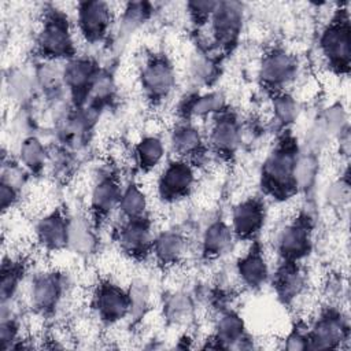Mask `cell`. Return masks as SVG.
<instances>
[{"label": "cell", "instance_id": "cell-1", "mask_svg": "<svg viewBox=\"0 0 351 351\" xmlns=\"http://www.w3.org/2000/svg\"><path fill=\"white\" fill-rule=\"evenodd\" d=\"M299 155V144L293 136L287 133L277 140L261 170V188L265 195L284 202L299 191L295 181Z\"/></svg>", "mask_w": 351, "mask_h": 351}, {"label": "cell", "instance_id": "cell-2", "mask_svg": "<svg viewBox=\"0 0 351 351\" xmlns=\"http://www.w3.org/2000/svg\"><path fill=\"white\" fill-rule=\"evenodd\" d=\"M36 52L44 62H67L77 56L71 23L62 10L52 7L44 12L36 37Z\"/></svg>", "mask_w": 351, "mask_h": 351}, {"label": "cell", "instance_id": "cell-3", "mask_svg": "<svg viewBox=\"0 0 351 351\" xmlns=\"http://www.w3.org/2000/svg\"><path fill=\"white\" fill-rule=\"evenodd\" d=\"M347 10H337L319 36V49L328 66L347 74L351 63V33Z\"/></svg>", "mask_w": 351, "mask_h": 351}, {"label": "cell", "instance_id": "cell-4", "mask_svg": "<svg viewBox=\"0 0 351 351\" xmlns=\"http://www.w3.org/2000/svg\"><path fill=\"white\" fill-rule=\"evenodd\" d=\"M90 308L103 326L117 325L130 317L129 291L111 280H101L92 292Z\"/></svg>", "mask_w": 351, "mask_h": 351}, {"label": "cell", "instance_id": "cell-5", "mask_svg": "<svg viewBox=\"0 0 351 351\" xmlns=\"http://www.w3.org/2000/svg\"><path fill=\"white\" fill-rule=\"evenodd\" d=\"M348 339V318L339 308L325 307L308 325L307 350H336Z\"/></svg>", "mask_w": 351, "mask_h": 351}, {"label": "cell", "instance_id": "cell-6", "mask_svg": "<svg viewBox=\"0 0 351 351\" xmlns=\"http://www.w3.org/2000/svg\"><path fill=\"white\" fill-rule=\"evenodd\" d=\"M313 218L307 213H300L292 218L278 232L276 251L280 261L302 262L313 250Z\"/></svg>", "mask_w": 351, "mask_h": 351}, {"label": "cell", "instance_id": "cell-7", "mask_svg": "<svg viewBox=\"0 0 351 351\" xmlns=\"http://www.w3.org/2000/svg\"><path fill=\"white\" fill-rule=\"evenodd\" d=\"M66 295V276L58 270L36 273L29 285V303L33 311L49 318L56 314Z\"/></svg>", "mask_w": 351, "mask_h": 351}, {"label": "cell", "instance_id": "cell-8", "mask_svg": "<svg viewBox=\"0 0 351 351\" xmlns=\"http://www.w3.org/2000/svg\"><path fill=\"white\" fill-rule=\"evenodd\" d=\"M140 86L151 104L165 101L176 88V70L171 60L163 53L151 55L141 67Z\"/></svg>", "mask_w": 351, "mask_h": 351}, {"label": "cell", "instance_id": "cell-9", "mask_svg": "<svg viewBox=\"0 0 351 351\" xmlns=\"http://www.w3.org/2000/svg\"><path fill=\"white\" fill-rule=\"evenodd\" d=\"M196 184V169L188 160H169L156 181V192L163 203H176L191 195Z\"/></svg>", "mask_w": 351, "mask_h": 351}, {"label": "cell", "instance_id": "cell-10", "mask_svg": "<svg viewBox=\"0 0 351 351\" xmlns=\"http://www.w3.org/2000/svg\"><path fill=\"white\" fill-rule=\"evenodd\" d=\"M244 21V5L237 1H217L210 18L214 44L222 51H230L239 41Z\"/></svg>", "mask_w": 351, "mask_h": 351}, {"label": "cell", "instance_id": "cell-11", "mask_svg": "<svg viewBox=\"0 0 351 351\" xmlns=\"http://www.w3.org/2000/svg\"><path fill=\"white\" fill-rule=\"evenodd\" d=\"M77 10V29L82 40L88 44L101 43L110 33L114 21L112 8L106 1H80Z\"/></svg>", "mask_w": 351, "mask_h": 351}, {"label": "cell", "instance_id": "cell-12", "mask_svg": "<svg viewBox=\"0 0 351 351\" xmlns=\"http://www.w3.org/2000/svg\"><path fill=\"white\" fill-rule=\"evenodd\" d=\"M206 348H222V350H248L254 348V340L245 330L243 317L232 310H219L218 318L214 324V332L210 336V343Z\"/></svg>", "mask_w": 351, "mask_h": 351}, {"label": "cell", "instance_id": "cell-13", "mask_svg": "<svg viewBox=\"0 0 351 351\" xmlns=\"http://www.w3.org/2000/svg\"><path fill=\"white\" fill-rule=\"evenodd\" d=\"M243 138V128L237 115L225 108L211 117L207 143L213 152L222 159H230L237 152Z\"/></svg>", "mask_w": 351, "mask_h": 351}, {"label": "cell", "instance_id": "cell-14", "mask_svg": "<svg viewBox=\"0 0 351 351\" xmlns=\"http://www.w3.org/2000/svg\"><path fill=\"white\" fill-rule=\"evenodd\" d=\"M155 233L148 215L134 219H123L118 229L119 250L133 261H144L151 255Z\"/></svg>", "mask_w": 351, "mask_h": 351}, {"label": "cell", "instance_id": "cell-15", "mask_svg": "<svg viewBox=\"0 0 351 351\" xmlns=\"http://www.w3.org/2000/svg\"><path fill=\"white\" fill-rule=\"evenodd\" d=\"M298 74L296 58L284 48H271L267 51L259 66V78L265 88L274 93L284 92Z\"/></svg>", "mask_w": 351, "mask_h": 351}, {"label": "cell", "instance_id": "cell-16", "mask_svg": "<svg viewBox=\"0 0 351 351\" xmlns=\"http://www.w3.org/2000/svg\"><path fill=\"white\" fill-rule=\"evenodd\" d=\"M266 222V204L259 196H251L236 203L230 213V228L237 240L254 241Z\"/></svg>", "mask_w": 351, "mask_h": 351}, {"label": "cell", "instance_id": "cell-17", "mask_svg": "<svg viewBox=\"0 0 351 351\" xmlns=\"http://www.w3.org/2000/svg\"><path fill=\"white\" fill-rule=\"evenodd\" d=\"M122 189L123 186L114 171H106L97 177L96 182L92 186L89 197L90 221L93 222L96 229L115 210H118Z\"/></svg>", "mask_w": 351, "mask_h": 351}, {"label": "cell", "instance_id": "cell-18", "mask_svg": "<svg viewBox=\"0 0 351 351\" xmlns=\"http://www.w3.org/2000/svg\"><path fill=\"white\" fill-rule=\"evenodd\" d=\"M99 70L97 63L88 56H75L64 62L63 85L69 90L71 103L75 108L85 104Z\"/></svg>", "mask_w": 351, "mask_h": 351}, {"label": "cell", "instance_id": "cell-19", "mask_svg": "<svg viewBox=\"0 0 351 351\" xmlns=\"http://www.w3.org/2000/svg\"><path fill=\"white\" fill-rule=\"evenodd\" d=\"M70 217L60 208L44 214L34 226L37 244L47 252H58L69 248Z\"/></svg>", "mask_w": 351, "mask_h": 351}, {"label": "cell", "instance_id": "cell-20", "mask_svg": "<svg viewBox=\"0 0 351 351\" xmlns=\"http://www.w3.org/2000/svg\"><path fill=\"white\" fill-rule=\"evenodd\" d=\"M234 271L239 281L248 289H261L270 278V267L266 259L265 250L258 240L251 241L250 248L244 252L234 265Z\"/></svg>", "mask_w": 351, "mask_h": 351}, {"label": "cell", "instance_id": "cell-21", "mask_svg": "<svg viewBox=\"0 0 351 351\" xmlns=\"http://www.w3.org/2000/svg\"><path fill=\"white\" fill-rule=\"evenodd\" d=\"M271 285L280 302L292 304L304 292L307 274L300 262L280 261L271 276Z\"/></svg>", "mask_w": 351, "mask_h": 351}, {"label": "cell", "instance_id": "cell-22", "mask_svg": "<svg viewBox=\"0 0 351 351\" xmlns=\"http://www.w3.org/2000/svg\"><path fill=\"white\" fill-rule=\"evenodd\" d=\"M170 148L176 158L191 162L196 166V162L203 158L206 151V140L191 121H181L170 133Z\"/></svg>", "mask_w": 351, "mask_h": 351}, {"label": "cell", "instance_id": "cell-23", "mask_svg": "<svg viewBox=\"0 0 351 351\" xmlns=\"http://www.w3.org/2000/svg\"><path fill=\"white\" fill-rule=\"evenodd\" d=\"M226 107V97L219 90H211L206 93H192L180 103V115L184 121L195 118L214 117L223 111Z\"/></svg>", "mask_w": 351, "mask_h": 351}, {"label": "cell", "instance_id": "cell-24", "mask_svg": "<svg viewBox=\"0 0 351 351\" xmlns=\"http://www.w3.org/2000/svg\"><path fill=\"white\" fill-rule=\"evenodd\" d=\"M186 251V240L177 230H163L155 234L151 255L162 267H171L180 263Z\"/></svg>", "mask_w": 351, "mask_h": 351}, {"label": "cell", "instance_id": "cell-25", "mask_svg": "<svg viewBox=\"0 0 351 351\" xmlns=\"http://www.w3.org/2000/svg\"><path fill=\"white\" fill-rule=\"evenodd\" d=\"M232 228L223 219H215L207 225L200 240V252L204 259H217L226 254L234 241Z\"/></svg>", "mask_w": 351, "mask_h": 351}, {"label": "cell", "instance_id": "cell-26", "mask_svg": "<svg viewBox=\"0 0 351 351\" xmlns=\"http://www.w3.org/2000/svg\"><path fill=\"white\" fill-rule=\"evenodd\" d=\"M27 271V262L23 258H4L0 273V296L1 304H10L14 302L23 277Z\"/></svg>", "mask_w": 351, "mask_h": 351}, {"label": "cell", "instance_id": "cell-27", "mask_svg": "<svg viewBox=\"0 0 351 351\" xmlns=\"http://www.w3.org/2000/svg\"><path fill=\"white\" fill-rule=\"evenodd\" d=\"M166 147L159 136L148 134L140 138L133 148V158L137 169L149 173L156 169L165 158Z\"/></svg>", "mask_w": 351, "mask_h": 351}, {"label": "cell", "instance_id": "cell-28", "mask_svg": "<svg viewBox=\"0 0 351 351\" xmlns=\"http://www.w3.org/2000/svg\"><path fill=\"white\" fill-rule=\"evenodd\" d=\"M96 226L86 217H70L69 248L80 255H89L96 250L97 239L95 234Z\"/></svg>", "mask_w": 351, "mask_h": 351}, {"label": "cell", "instance_id": "cell-29", "mask_svg": "<svg viewBox=\"0 0 351 351\" xmlns=\"http://www.w3.org/2000/svg\"><path fill=\"white\" fill-rule=\"evenodd\" d=\"M19 163L29 174H41L48 165L49 149L36 136H27L22 140L18 151Z\"/></svg>", "mask_w": 351, "mask_h": 351}, {"label": "cell", "instance_id": "cell-30", "mask_svg": "<svg viewBox=\"0 0 351 351\" xmlns=\"http://www.w3.org/2000/svg\"><path fill=\"white\" fill-rule=\"evenodd\" d=\"M118 211L123 219H134L148 215V196L137 182L132 181L123 186Z\"/></svg>", "mask_w": 351, "mask_h": 351}, {"label": "cell", "instance_id": "cell-31", "mask_svg": "<svg viewBox=\"0 0 351 351\" xmlns=\"http://www.w3.org/2000/svg\"><path fill=\"white\" fill-rule=\"evenodd\" d=\"M151 4L149 3H128L119 23V34L121 37H128L133 34L151 15Z\"/></svg>", "mask_w": 351, "mask_h": 351}, {"label": "cell", "instance_id": "cell-32", "mask_svg": "<svg viewBox=\"0 0 351 351\" xmlns=\"http://www.w3.org/2000/svg\"><path fill=\"white\" fill-rule=\"evenodd\" d=\"M192 311H193V302L191 296L180 291L171 293L163 304V314L173 324L184 322L188 317H191Z\"/></svg>", "mask_w": 351, "mask_h": 351}, {"label": "cell", "instance_id": "cell-33", "mask_svg": "<svg viewBox=\"0 0 351 351\" xmlns=\"http://www.w3.org/2000/svg\"><path fill=\"white\" fill-rule=\"evenodd\" d=\"M299 112H300V107L293 96H291L287 92L274 93L273 114L276 121L280 125L287 126L292 123L299 117Z\"/></svg>", "mask_w": 351, "mask_h": 351}, {"label": "cell", "instance_id": "cell-34", "mask_svg": "<svg viewBox=\"0 0 351 351\" xmlns=\"http://www.w3.org/2000/svg\"><path fill=\"white\" fill-rule=\"evenodd\" d=\"M47 167L52 171L53 177L58 180H66L74 170V160L71 151L63 145L49 149Z\"/></svg>", "mask_w": 351, "mask_h": 351}, {"label": "cell", "instance_id": "cell-35", "mask_svg": "<svg viewBox=\"0 0 351 351\" xmlns=\"http://www.w3.org/2000/svg\"><path fill=\"white\" fill-rule=\"evenodd\" d=\"M317 159L313 154H300L295 167V181L298 189H307L317 177Z\"/></svg>", "mask_w": 351, "mask_h": 351}, {"label": "cell", "instance_id": "cell-36", "mask_svg": "<svg viewBox=\"0 0 351 351\" xmlns=\"http://www.w3.org/2000/svg\"><path fill=\"white\" fill-rule=\"evenodd\" d=\"M129 296H130V304H132V308H130V318L134 317L136 319L144 317L145 311L148 310L149 307V289H148V285L141 281V280H137L134 281L133 284H130L129 287Z\"/></svg>", "mask_w": 351, "mask_h": 351}, {"label": "cell", "instance_id": "cell-37", "mask_svg": "<svg viewBox=\"0 0 351 351\" xmlns=\"http://www.w3.org/2000/svg\"><path fill=\"white\" fill-rule=\"evenodd\" d=\"M34 78L32 80L30 75L22 71H15L8 77V89L10 95L14 97V100H25L27 99L33 92Z\"/></svg>", "mask_w": 351, "mask_h": 351}, {"label": "cell", "instance_id": "cell-38", "mask_svg": "<svg viewBox=\"0 0 351 351\" xmlns=\"http://www.w3.org/2000/svg\"><path fill=\"white\" fill-rule=\"evenodd\" d=\"M350 181L348 174L346 173L339 180L333 181L326 191V200L335 207H343L350 200Z\"/></svg>", "mask_w": 351, "mask_h": 351}, {"label": "cell", "instance_id": "cell-39", "mask_svg": "<svg viewBox=\"0 0 351 351\" xmlns=\"http://www.w3.org/2000/svg\"><path fill=\"white\" fill-rule=\"evenodd\" d=\"M191 69H192V75L196 81L203 82V84H208L210 80L217 73V64L215 62L206 56L204 53H200L199 58H196L192 63H191Z\"/></svg>", "mask_w": 351, "mask_h": 351}, {"label": "cell", "instance_id": "cell-40", "mask_svg": "<svg viewBox=\"0 0 351 351\" xmlns=\"http://www.w3.org/2000/svg\"><path fill=\"white\" fill-rule=\"evenodd\" d=\"M215 5L217 1H189L186 3V10L191 21L197 26H203L210 22Z\"/></svg>", "mask_w": 351, "mask_h": 351}, {"label": "cell", "instance_id": "cell-41", "mask_svg": "<svg viewBox=\"0 0 351 351\" xmlns=\"http://www.w3.org/2000/svg\"><path fill=\"white\" fill-rule=\"evenodd\" d=\"M307 330L308 324H303L302 321L296 322V325L285 336L282 347L287 350H307Z\"/></svg>", "mask_w": 351, "mask_h": 351}, {"label": "cell", "instance_id": "cell-42", "mask_svg": "<svg viewBox=\"0 0 351 351\" xmlns=\"http://www.w3.org/2000/svg\"><path fill=\"white\" fill-rule=\"evenodd\" d=\"M19 193L21 191L10 184L0 182V206L3 213L11 210L19 200Z\"/></svg>", "mask_w": 351, "mask_h": 351}]
</instances>
